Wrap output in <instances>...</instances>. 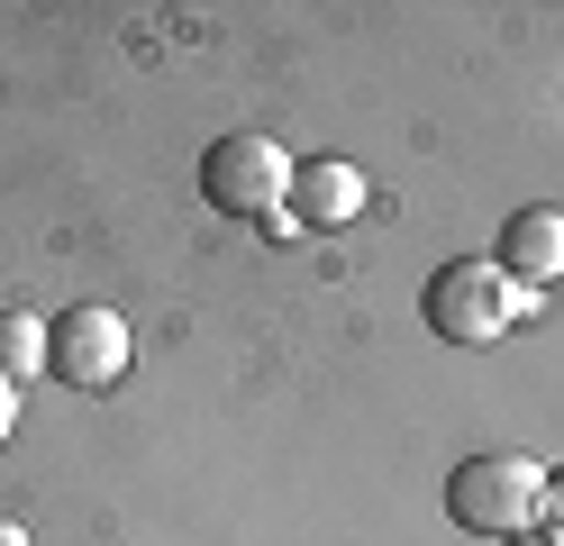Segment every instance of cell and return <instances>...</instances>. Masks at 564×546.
<instances>
[{"instance_id":"7","label":"cell","mask_w":564,"mask_h":546,"mask_svg":"<svg viewBox=\"0 0 564 546\" xmlns=\"http://www.w3.org/2000/svg\"><path fill=\"white\" fill-rule=\"evenodd\" d=\"M0 374H10V383L46 374V319H28V310H0Z\"/></svg>"},{"instance_id":"11","label":"cell","mask_w":564,"mask_h":546,"mask_svg":"<svg viewBox=\"0 0 564 546\" xmlns=\"http://www.w3.org/2000/svg\"><path fill=\"white\" fill-rule=\"evenodd\" d=\"M510 546H555V537H546V528H528V537H510Z\"/></svg>"},{"instance_id":"1","label":"cell","mask_w":564,"mask_h":546,"mask_svg":"<svg viewBox=\"0 0 564 546\" xmlns=\"http://www.w3.org/2000/svg\"><path fill=\"white\" fill-rule=\"evenodd\" d=\"M538 310V291L501 274V255H465V265H437L429 274V328L455 346H491Z\"/></svg>"},{"instance_id":"10","label":"cell","mask_w":564,"mask_h":546,"mask_svg":"<svg viewBox=\"0 0 564 546\" xmlns=\"http://www.w3.org/2000/svg\"><path fill=\"white\" fill-rule=\"evenodd\" d=\"M0 546H28V528H19V520H0Z\"/></svg>"},{"instance_id":"6","label":"cell","mask_w":564,"mask_h":546,"mask_svg":"<svg viewBox=\"0 0 564 546\" xmlns=\"http://www.w3.org/2000/svg\"><path fill=\"white\" fill-rule=\"evenodd\" d=\"M501 274L510 282H555L564 274V210H519L510 228H501Z\"/></svg>"},{"instance_id":"4","label":"cell","mask_w":564,"mask_h":546,"mask_svg":"<svg viewBox=\"0 0 564 546\" xmlns=\"http://www.w3.org/2000/svg\"><path fill=\"white\" fill-rule=\"evenodd\" d=\"M128 355H137V338H128V319L119 310H100V301H83V310H64L55 328H46V364L74 392H110L119 374H128Z\"/></svg>"},{"instance_id":"8","label":"cell","mask_w":564,"mask_h":546,"mask_svg":"<svg viewBox=\"0 0 564 546\" xmlns=\"http://www.w3.org/2000/svg\"><path fill=\"white\" fill-rule=\"evenodd\" d=\"M538 528L564 546V473H546V501H538Z\"/></svg>"},{"instance_id":"5","label":"cell","mask_w":564,"mask_h":546,"mask_svg":"<svg viewBox=\"0 0 564 546\" xmlns=\"http://www.w3.org/2000/svg\"><path fill=\"white\" fill-rule=\"evenodd\" d=\"M356 210H365V173L346 156L292 164V218H301V228H337V218H356Z\"/></svg>"},{"instance_id":"2","label":"cell","mask_w":564,"mask_h":546,"mask_svg":"<svg viewBox=\"0 0 564 546\" xmlns=\"http://www.w3.org/2000/svg\"><path fill=\"white\" fill-rule=\"evenodd\" d=\"M538 501H546V464L528 456H465L446 473V520L465 537H528L538 528Z\"/></svg>"},{"instance_id":"3","label":"cell","mask_w":564,"mask_h":546,"mask_svg":"<svg viewBox=\"0 0 564 546\" xmlns=\"http://www.w3.org/2000/svg\"><path fill=\"white\" fill-rule=\"evenodd\" d=\"M200 192H209V210H228V218H273V210H292V156H282L273 137L237 128V137L209 146Z\"/></svg>"},{"instance_id":"9","label":"cell","mask_w":564,"mask_h":546,"mask_svg":"<svg viewBox=\"0 0 564 546\" xmlns=\"http://www.w3.org/2000/svg\"><path fill=\"white\" fill-rule=\"evenodd\" d=\"M10 428H19V383L0 374V447H10Z\"/></svg>"}]
</instances>
